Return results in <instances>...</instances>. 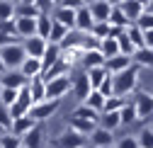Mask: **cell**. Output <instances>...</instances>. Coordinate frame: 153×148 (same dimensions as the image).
I'll list each match as a JSON object with an SVG mask.
<instances>
[{"label":"cell","mask_w":153,"mask_h":148,"mask_svg":"<svg viewBox=\"0 0 153 148\" xmlns=\"http://www.w3.org/2000/svg\"><path fill=\"white\" fill-rule=\"evenodd\" d=\"M139 70L141 68L131 66L129 70L119 73V75H112L114 78V97H124L126 100V95L136 92V87H139Z\"/></svg>","instance_id":"6da1fadb"},{"label":"cell","mask_w":153,"mask_h":148,"mask_svg":"<svg viewBox=\"0 0 153 148\" xmlns=\"http://www.w3.org/2000/svg\"><path fill=\"white\" fill-rule=\"evenodd\" d=\"M0 58H3V63H5L7 70H20L22 63L27 61L25 44L17 41V44H10V46H5V49H0Z\"/></svg>","instance_id":"7a4b0ae2"},{"label":"cell","mask_w":153,"mask_h":148,"mask_svg":"<svg viewBox=\"0 0 153 148\" xmlns=\"http://www.w3.org/2000/svg\"><path fill=\"white\" fill-rule=\"evenodd\" d=\"M73 95L78 97L80 104H85L88 97L92 95V85H90V78H88V73H85V70H83V73H75V75H73Z\"/></svg>","instance_id":"3957f363"},{"label":"cell","mask_w":153,"mask_h":148,"mask_svg":"<svg viewBox=\"0 0 153 148\" xmlns=\"http://www.w3.org/2000/svg\"><path fill=\"white\" fill-rule=\"evenodd\" d=\"M68 90H73V78H68V75L56 78V80L46 83V100H61Z\"/></svg>","instance_id":"277c9868"},{"label":"cell","mask_w":153,"mask_h":148,"mask_svg":"<svg viewBox=\"0 0 153 148\" xmlns=\"http://www.w3.org/2000/svg\"><path fill=\"white\" fill-rule=\"evenodd\" d=\"M88 7H90V12H92L95 24H102V22H109L112 10H114V3H109V0H95V3H88Z\"/></svg>","instance_id":"5b68a950"},{"label":"cell","mask_w":153,"mask_h":148,"mask_svg":"<svg viewBox=\"0 0 153 148\" xmlns=\"http://www.w3.org/2000/svg\"><path fill=\"white\" fill-rule=\"evenodd\" d=\"M134 104H136V112H139V119H146L153 114V92L148 90H139L136 97L131 100Z\"/></svg>","instance_id":"8992f818"},{"label":"cell","mask_w":153,"mask_h":148,"mask_svg":"<svg viewBox=\"0 0 153 148\" xmlns=\"http://www.w3.org/2000/svg\"><path fill=\"white\" fill-rule=\"evenodd\" d=\"M59 107H61V100H44V102L32 107V117L36 121H44V119H49V117H53L59 112Z\"/></svg>","instance_id":"52a82bcc"},{"label":"cell","mask_w":153,"mask_h":148,"mask_svg":"<svg viewBox=\"0 0 153 148\" xmlns=\"http://www.w3.org/2000/svg\"><path fill=\"white\" fill-rule=\"evenodd\" d=\"M46 15V5L29 0V3H17V17H29V20H39Z\"/></svg>","instance_id":"ba28073f"},{"label":"cell","mask_w":153,"mask_h":148,"mask_svg":"<svg viewBox=\"0 0 153 148\" xmlns=\"http://www.w3.org/2000/svg\"><path fill=\"white\" fill-rule=\"evenodd\" d=\"M85 146H88V138L80 136L78 131H73V129H68L66 134L56 138V148H85Z\"/></svg>","instance_id":"9c48e42d"},{"label":"cell","mask_w":153,"mask_h":148,"mask_svg":"<svg viewBox=\"0 0 153 148\" xmlns=\"http://www.w3.org/2000/svg\"><path fill=\"white\" fill-rule=\"evenodd\" d=\"M119 7H122V12L126 15V20L131 24H136L141 20V15L146 12V3H139V0H122Z\"/></svg>","instance_id":"30bf717a"},{"label":"cell","mask_w":153,"mask_h":148,"mask_svg":"<svg viewBox=\"0 0 153 148\" xmlns=\"http://www.w3.org/2000/svg\"><path fill=\"white\" fill-rule=\"evenodd\" d=\"M75 29H78L80 34H92L95 29V20H92V12L88 5H83L78 10V15H75Z\"/></svg>","instance_id":"8fae6325"},{"label":"cell","mask_w":153,"mask_h":148,"mask_svg":"<svg viewBox=\"0 0 153 148\" xmlns=\"http://www.w3.org/2000/svg\"><path fill=\"white\" fill-rule=\"evenodd\" d=\"M25 44V51H27V56L29 58H44V53H46V49H49V41H44L42 36H32V39H27V41H22Z\"/></svg>","instance_id":"7c38bea8"},{"label":"cell","mask_w":153,"mask_h":148,"mask_svg":"<svg viewBox=\"0 0 153 148\" xmlns=\"http://www.w3.org/2000/svg\"><path fill=\"white\" fill-rule=\"evenodd\" d=\"M75 15H78V12H73V10H68V7L56 5L53 15H51V20H53V22H59V24H63L68 32H73V29H75Z\"/></svg>","instance_id":"4fadbf2b"},{"label":"cell","mask_w":153,"mask_h":148,"mask_svg":"<svg viewBox=\"0 0 153 148\" xmlns=\"http://www.w3.org/2000/svg\"><path fill=\"white\" fill-rule=\"evenodd\" d=\"M0 83H3V87H7V90H25L29 85V80L22 75L20 70H7L5 75L0 78Z\"/></svg>","instance_id":"5bb4252c"},{"label":"cell","mask_w":153,"mask_h":148,"mask_svg":"<svg viewBox=\"0 0 153 148\" xmlns=\"http://www.w3.org/2000/svg\"><path fill=\"white\" fill-rule=\"evenodd\" d=\"M15 27H17V36L22 41L36 36V20H29V17H17L15 20Z\"/></svg>","instance_id":"9a60e30c"},{"label":"cell","mask_w":153,"mask_h":148,"mask_svg":"<svg viewBox=\"0 0 153 148\" xmlns=\"http://www.w3.org/2000/svg\"><path fill=\"white\" fill-rule=\"evenodd\" d=\"M39 126V121H36L32 114H27V117H20V119H15V124H12V131L10 134H15V136H20V138H25L32 129H36Z\"/></svg>","instance_id":"2e32d148"},{"label":"cell","mask_w":153,"mask_h":148,"mask_svg":"<svg viewBox=\"0 0 153 148\" xmlns=\"http://www.w3.org/2000/svg\"><path fill=\"white\" fill-rule=\"evenodd\" d=\"M20 73H22L27 80L42 78V75H44V63H42L39 58H29V56H27V61H25V63H22V68H20Z\"/></svg>","instance_id":"e0dca14e"},{"label":"cell","mask_w":153,"mask_h":148,"mask_svg":"<svg viewBox=\"0 0 153 148\" xmlns=\"http://www.w3.org/2000/svg\"><path fill=\"white\" fill-rule=\"evenodd\" d=\"M90 143L92 148H105V146H114V131H107V129L97 126L90 134Z\"/></svg>","instance_id":"ac0fdd59"},{"label":"cell","mask_w":153,"mask_h":148,"mask_svg":"<svg viewBox=\"0 0 153 148\" xmlns=\"http://www.w3.org/2000/svg\"><path fill=\"white\" fill-rule=\"evenodd\" d=\"M131 66H134L131 56H124V53H119V56H114V58L107 61V70H109V75H119V73L129 70Z\"/></svg>","instance_id":"d6986e66"},{"label":"cell","mask_w":153,"mask_h":148,"mask_svg":"<svg viewBox=\"0 0 153 148\" xmlns=\"http://www.w3.org/2000/svg\"><path fill=\"white\" fill-rule=\"evenodd\" d=\"M83 58H85V49L78 44V46H68V49H63V53H61V61L68 66V68H73L75 63H83Z\"/></svg>","instance_id":"ffe728a7"},{"label":"cell","mask_w":153,"mask_h":148,"mask_svg":"<svg viewBox=\"0 0 153 148\" xmlns=\"http://www.w3.org/2000/svg\"><path fill=\"white\" fill-rule=\"evenodd\" d=\"M97 126L100 124H95V121H85V119H78V117H68V129L78 131L80 136H90Z\"/></svg>","instance_id":"44dd1931"},{"label":"cell","mask_w":153,"mask_h":148,"mask_svg":"<svg viewBox=\"0 0 153 148\" xmlns=\"http://www.w3.org/2000/svg\"><path fill=\"white\" fill-rule=\"evenodd\" d=\"M107 58L102 56V51H85V58H83V68L85 70H95V68H105Z\"/></svg>","instance_id":"7402d4cb"},{"label":"cell","mask_w":153,"mask_h":148,"mask_svg":"<svg viewBox=\"0 0 153 148\" xmlns=\"http://www.w3.org/2000/svg\"><path fill=\"white\" fill-rule=\"evenodd\" d=\"M27 90H29V95H32L34 104H39V102H44V100H46V83H44L42 78H34V80H29Z\"/></svg>","instance_id":"603a6c76"},{"label":"cell","mask_w":153,"mask_h":148,"mask_svg":"<svg viewBox=\"0 0 153 148\" xmlns=\"http://www.w3.org/2000/svg\"><path fill=\"white\" fill-rule=\"evenodd\" d=\"M61 53H63V49H61L59 44H49V49H46V53H44V58H42L44 70L53 68L56 63H61Z\"/></svg>","instance_id":"cb8c5ba5"},{"label":"cell","mask_w":153,"mask_h":148,"mask_svg":"<svg viewBox=\"0 0 153 148\" xmlns=\"http://www.w3.org/2000/svg\"><path fill=\"white\" fill-rule=\"evenodd\" d=\"M22 146H25V148H42V146H44V129H42V126L32 129V131L22 138Z\"/></svg>","instance_id":"d4e9b609"},{"label":"cell","mask_w":153,"mask_h":148,"mask_svg":"<svg viewBox=\"0 0 153 148\" xmlns=\"http://www.w3.org/2000/svg\"><path fill=\"white\" fill-rule=\"evenodd\" d=\"M131 61L136 68H153V49H139L131 56Z\"/></svg>","instance_id":"484cf974"},{"label":"cell","mask_w":153,"mask_h":148,"mask_svg":"<svg viewBox=\"0 0 153 148\" xmlns=\"http://www.w3.org/2000/svg\"><path fill=\"white\" fill-rule=\"evenodd\" d=\"M71 117H78V119H85V121H95V124H100V112H95V109H90L88 104H78L73 109V114Z\"/></svg>","instance_id":"4316f807"},{"label":"cell","mask_w":153,"mask_h":148,"mask_svg":"<svg viewBox=\"0 0 153 148\" xmlns=\"http://www.w3.org/2000/svg\"><path fill=\"white\" fill-rule=\"evenodd\" d=\"M17 20V3L0 0V22H15Z\"/></svg>","instance_id":"83f0119b"},{"label":"cell","mask_w":153,"mask_h":148,"mask_svg":"<svg viewBox=\"0 0 153 148\" xmlns=\"http://www.w3.org/2000/svg\"><path fill=\"white\" fill-rule=\"evenodd\" d=\"M85 73H88V78H90L92 90H100V87H102V83L109 78V70H107V66H105V68H95V70H85Z\"/></svg>","instance_id":"f1b7e54d"},{"label":"cell","mask_w":153,"mask_h":148,"mask_svg":"<svg viewBox=\"0 0 153 148\" xmlns=\"http://www.w3.org/2000/svg\"><path fill=\"white\" fill-rule=\"evenodd\" d=\"M51 29H53V20H51L49 15H44V17H39V20H36V36H42L44 41H49Z\"/></svg>","instance_id":"f546056e"},{"label":"cell","mask_w":153,"mask_h":148,"mask_svg":"<svg viewBox=\"0 0 153 148\" xmlns=\"http://www.w3.org/2000/svg\"><path fill=\"white\" fill-rule=\"evenodd\" d=\"M126 36L131 39V44L136 46V51H139V49H146V36H143V32H141L136 24H129V27H126Z\"/></svg>","instance_id":"4dcf8cb0"},{"label":"cell","mask_w":153,"mask_h":148,"mask_svg":"<svg viewBox=\"0 0 153 148\" xmlns=\"http://www.w3.org/2000/svg\"><path fill=\"white\" fill-rule=\"evenodd\" d=\"M85 104H88L90 109H95V112H100V114H102V112H105V104H107V97L102 95L100 90H92V95L88 97Z\"/></svg>","instance_id":"1f68e13d"},{"label":"cell","mask_w":153,"mask_h":148,"mask_svg":"<svg viewBox=\"0 0 153 148\" xmlns=\"http://www.w3.org/2000/svg\"><path fill=\"white\" fill-rule=\"evenodd\" d=\"M100 51H102V56L109 61V58H114V56H119V41L117 39H105L102 44H100Z\"/></svg>","instance_id":"d6a6232c"},{"label":"cell","mask_w":153,"mask_h":148,"mask_svg":"<svg viewBox=\"0 0 153 148\" xmlns=\"http://www.w3.org/2000/svg\"><path fill=\"white\" fill-rule=\"evenodd\" d=\"M109 24L112 27H122V29H126L131 22L126 20V15L122 12V7H119V3H114V10H112V17H109Z\"/></svg>","instance_id":"836d02e7"},{"label":"cell","mask_w":153,"mask_h":148,"mask_svg":"<svg viewBox=\"0 0 153 148\" xmlns=\"http://www.w3.org/2000/svg\"><path fill=\"white\" fill-rule=\"evenodd\" d=\"M119 117H122V126L126 124H134V121H136L139 119V112H136V104H134V102H126L124 104V109H122V112H119Z\"/></svg>","instance_id":"e575fe53"},{"label":"cell","mask_w":153,"mask_h":148,"mask_svg":"<svg viewBox=\"0 0 153 148\" xmlns=\"http://www.w3.org/2000/svg\"><path fill=\"white\" fill-rule=\"evenodd\" d=\"M100 126L107 129V131H114V129L122 126V117L119 114H102L100 117Z\"/></svg>","instance_id":"d590c367"},{"label":"cell","mask_w":153,"mask_h":148,"mask_svg":"<svg viewBox=\"0 0 153 148\" xmlns=\"http://www.w3.org/2000/svg\"><path fill=\"white\" fill-rule=\"evenodd\" d=\"M124 104H126L124 97H109L107 104H105V112H102V114H119L122 109H124Z\"/></svg>","instance_id":"8d00e7d4"},{"label":"cell","mask_w":153,"mask_h":148,"mask_svg":"<svg viewBox=\"0 0 153 148\" xmlns=\"http://www.w3.org/2000/svg\"><path fill=\"white\" fill-rule=\"evenodd\" d=\"M0 148H25V146H22V138H20V136L5 134L3 138H0Z\"/></svg>","instance_id":"74e56055"},{"label":"cell","mask_w":153,"mask_h":148,"mask_svg":"<svg viewBox=\"0 0 153 148\" xmlns=\"http://www.w3.org/2000/svg\"><path fill=\"white\" fill-rule=\"evenodd\" d=\"M17 97H20V90H7V87H3V97H0V104H5L7 109L17 102Z\"/></svg>","instance_id":"f35d334b"},{"label":"cell","mask_w":153,"mask_h":148,"mask_svg":"<svg viewBox=\"0 0 153 148\" xmlns=\"http://www.w3.org/2000/svg\"><path fill=\"white\" fill-rule=\"evenodd\" d=\"M12 124H15V119H12V114H10V109H7L5 104H0V126H5L7 131H12Z\"/></svg>","instance_id":"ab89813d"},{"label":"cell","mask_w":153,"mask_h":148,"mask_svg":"<svg viewBox=\"0 0 153 148\" xmlns=\"http://www.w3.org/2000/svg\"><path fill=\"white\" fill-rule=\"evenodd\" d=\"M136 136H139V146L141 148H153V129H143Z\"/></svg>","instance_id":"60d3db41"},{"label":"cell","mask_w":153,"mask_h":148,"mask_svg":"<svg viewBox=\"0 0 153 148\" xmlns=\"http://www.w3.org/2000/svg\"><path fill=\"white\" fill-rule=\"evenodd\" d=\"M114 148H141L139 146V136H122Z\"/></svg>","instance_id":"b9f144b4"},{"label":"cell","mask_w":153,"mask_h":148,"mask_svg":"<svg viewBox=\"0 0 153 148\" xmlns=\"http://www.w3.org/2000/svg\"><path fill=\"white\" fill-rule=\"evenodd\" d=\"M136 27H139L141 32H151V29H153V15H151V12H143L141 20L136 22Z\"/></svg>","instance_id":"7bdbcfd3"},{"label":"cell","mask_w":153,"mask_h":148,"mask_svg":"<svg viewBox=\"0 0 153 148\" xmlns=\"http://www.w3.org/2000/svg\"><path fill=\"white\" fill-rule=\"evenodd\" d=\"M100 92H102V95H105L107 100H109V97H114V78H112V75H109V78H107V80L102 83Z\"/></svg>","instance_id":"ee69618b"},{"label":"cell","mask_w":153,"mask_h":148,"mask_svg":"<svg viewBox=\"0 0 153 148\" xmlns=\"http://www.w3.org/2000/svg\"><path fill=\"white\" fill-rule=\"evenodd\" d=\"M59 5H61V7H68V10H73V12H78L85 3H80V0H61Z\"/></svg>","instance_id":"f6af8a7d"},{"label":"cell","mask_w":153,"mask_h":148,"mask_svg":"<svg viewBox=\"0 0 153 148\" xmlns=\"http://www.w3.org/2000/svg\"><path fill=\"white\" fill-rule=\"evenodd\" d=\"M17 41H20V39H15V36L0 32V49H5V46H10V44H17Z\"/></svg>","instance_id":"bcb514c9"},{"label":"cell","mask_w":153,"mask_h":148,"mask_svg":"<svg viewBox=\"0 0 153 148\" xmlns=\"http://www.w3.org/2000/svg\"><path fill=\"white\" fill-rule=\"evenodd\" d=\"M143 36H146V49H153V29L143 32Z\"/></svg>","instance_id":"7dc6e473"},{"label":"cell","mask_w":153,"mask_h":148,"mask_svg":"<svg viewBox=\"0 0 153 148\" xmlns=\"http://www.w3.org/2000/svg\"><path fill=\"white\" fill-rule=\"evenodd\" d=\"M5 73H7V68H5V63H3V58H0V78H3Z\"/></svg>","instance_id":"c3c4849f"},{"label":"cell","mask_w":153,"mask_h":148,"mask_svg":"<svg viewBox=\"0 0 153 148\" xmlns=\"http://www.w3.org/2000/svg\"><path fill=\"white\" fill-rule=\"evenodd\" d=\"M146 12H151V15H153V0H151V3H146Z\"/></svg>","instance_id":"681fc988"},{"label":"cell","mask_w":153,"mask_h":148,"mask_svg":"<svg viewBox=\"0 0 153 148\" xmlns=\"http://www.w3.org/2000/svg\"><path fill=\"white\" fill-rule=\"evenodd\" d=\"M5 134H7V129H5V126H0V138H3Z\"/></svg>","instance_id":"f907efd6"},{"label":"cell","mask_w":153,"mask_h":148,"mask_svg":"<svg viewBox=\"0 0 153 148\" xmlns=\"http://www.w3.org/2000/svg\"><path fill=\"white\" fill-rule=\"evenodd\" d=\"M0 97H3V83H0Z\"/></svg>","instance_id":"816d5d0a"},{"label":"cell","mask_w":153,"mask_h":148,"mask_svg":"<svg viewBox=\"0 0 153 148\" xmlns=\"http://www.w3.org/2000/svg\"><path fill=\"white\" fill-rule=\"evenodd\" d=\"M105 148H114V146H105Z\"/></svg>","instance_id":"f5cc1de1"}]
</instances>
